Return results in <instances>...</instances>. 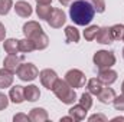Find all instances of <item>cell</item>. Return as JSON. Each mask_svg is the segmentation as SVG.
Instances as JSON below:
<instances>
[{"instance_id":"cell-20","label":"cell","mask_w":124,"mask_h":122,"mask_svg":"<svg viewBox=\"0 0 124 122\" xmlns=\"http://www.w3.org/2000/svg\"><path fill=\"white\" fill-rule=\"evenodd\" d=\"M40 98V91L36 85H28L25 88V99L29 102H36Z\"/></svg>"},{"instance_id":"cell-36","label":"cell","mask_w":124,"mask_h":122,"mask_svg":"<svg viewBox=\"0 0 124 122\" xmlns=\"http://www.w3.org/2000/svg\"><path fill=\"white\" fill-rule=\"evenodd\" d=\"M71 1L72 0H59V3H61L62 6H68V4H71Z\"/></svg>"},{"instance_id":"cell-31","label":"cell","mask_w":124,"mask_h":122,"mask_svg":"<svg viewBox=\"0 0 124 122\" xmlns=\"http://www.w3.org/2000/svg\"><path fill=\"white\" fill-rule=\"evenodd\" d=\"M9 101H10L9 96H6L3 92H0V111H3L9 106Z\"/></svg>"},{"instance_id":"cell-8","label":"cell","mask_w":124,"mask_h":122,"mask_svg":"<svg viewBox=\"0 0 124 122\" xmlns=\"http://www.w3.org/2000/svg\"><path fill=\"white\" fill-rule=\"evenodd\" d=\"M22 61H23V56H19V55H7L3 61V68L16 73L19 66L22 65Z\"/></svg>"},{"instance_id":"cell-25","label":"cell","mask_w":124,"mask_h":122,"mask_svg":"<svg viewBox=\"0 0 124 122\" xmlns=\"http://www.w3.org/2000/svg\"><path fill=\"white\" fill-rule=\"evenodd\" d=\"M111 34H113V39L114 40H123L124 37V25H114L110 27Z\"/></svg>"},{"instance_id":"cell-10","label":"cell","mask_w":124,"mask_h":122,"mask_svg":"<svg viewBox=\"0 0 124 122\" xmlns=\"http://www.w3.org/2000/svg\"><path fill=\"white\" fill-rule=\"evenodd\" d=\"M15 10H16V14H17V16L25 17V19L31 17L32 13H33L32 6L28 3V1H25V0H19V1H16V4H15Z\"/></svg>"},{"instance_id":"cell-7","label":"cell","mask_w":124,"mask_h":122,"mask_svg":"<svg viewBox=\"0 0 124 122\" xmlns=\"http://www.w3.org/2000/svg\"><path fill=\"white\" fill-rule=\"evenodd\" d=\"M39 79H40V83L43 85V88L52 91L55 82L59 79L58 78V73L54 70V69H43L39 72Z\"/></svg>"},{"instance_id":"cell-21","label":"cell","mask_w":124,"mask_h":122,"mask_svg":"<svg viewBox=\"0 0 124 122\" xmlns=\"http://www.w3.org/2000/svg\"><path fill=\"white\" fill-rule=\"evenodd\" d=\"M65 39L66 43H78L79 42V32L75 26H66L65 27Z\"/></svg>"},{"instance_id":"cell-30","label":"cell","mask_w":124,"mask_h":122,"mask_svg":"<svg viewBox=\"0 0 124 122\" xmlns=\"http://www.w3.org/2000/svg\"><path fill=\"white\" fill-rule=\"evenodd\" d=\"M113 105L117 111H124V93L118 95V96L116 95V98L113 101Z\"/></svg>"},{"instance_id":"cell-18","label":"cell","mask_w":124,"mask_h":122,"mask_svg":"<svg viewBox=\"0 0 124 122\" xmlns=\"http://www.w3.org/2000/svg\"><path fill=\"white\" fill-rule=\"evenodd\" d=\"M3 49L7 55H17L19 50V40L17 39H6L3 43Z\"/></svg>"},{"instance_id":"cell-17","label":"cell","mask_w":124,"mask_h":122,"mask_svg":"<svg viewBox=\"0 0 124 122\" xmlns=\"http://www.w3.org/2000/svg\"><path fill=\"white\" fill-rule=\"evenodd\" d=\"M29 118L32 122H46L49 119V115L43 108H33L29 112Z\"/></svg>"},{"instance_id":"cell-23","label":"cell","mask_w":124,"mask_h":122,"mask_svg":"<svg viewBox=\"0 0 124 122\" xmlns=\"http://www.w3.org/2000/svg\"><path fill=\"white\" fill-rule=\"evenodd\" d=\"M52 10H54V7H52L51 4H38V7H36V14H38V17H39L40 20H48V17H49V14L52 13Z\"/></svg>"},{"instance_id":"cell-32","label":"cell","mask_w":124,"mask_h":122,"mask_svg":"<svg viewBox=\"0 0 124 122\" xmlns=\"http://www.w3.org/2000/svg\"><path fill=\"white\" fill-rule=\"evenodd\" d=\"M88 121H102V122H107V116L105 115H102V114H95V115H91L90 118H88Z\"/></svg>"},{"instance_id":"cell-22","label":"cell","mask_w":124,"mask_h":122,"mask_svg":"<svg viewBox=\"0 0 124 122\" xmlns=\"http://www.w3.org/2000/svg\"><path fill=\"white\" fill-rule=\"evenodd\" d=\"M87 89H88V92L91 95H95L97 96L101 92V89H102V82L98 78H93V79H90L87 82Z\"/></svg>"},{"instance_id":"cell-40","label":"cell","mask_w":124,"mask_h":122,"mask_svg":"<svg viewBox=\"0 0 124 122\" xmlns=\"http://www.w3.org/2000/svg\"><path fill=\"white\" fill-rule=\"evenodd\" d=\"M123 42H124V37H123Z\"/></svg>"},{"instance_id":"cell-24","label":"cell","mask_w":124,"mask_h":122,"mask_svg":"<svg viewBox=\"0 0 124 122\" xmlns=\"http://www.w3.org/2000/svg\"><path fill=\"white\" fill-rule=\"evenodd\" d=\"M19 50H20L22 53H31L33 50H36V49H35V43L32 42V39L25 37V39L19 40Z\"/></svg>"},{"instance_id":"cell-29","label":"cell","mask_w":124,"mask_h":122,"mask_svg":"<svg viewBox=\"0 0 124 122\" xmlns=\"http://www.w3.org/2000/svg\"><path fill=\"white\" fill-rule=\"evenodd\" d=\"M94 6L97 13H104L105 12V0H88Z\"/></svg>"},{"instance_id":"cell-28","label":"cell","mask_w":124,"mask_h":122,"mask_svg":"<svg viewBox=\"0 0 124 122\" xmlns=\"http://www.w3.org/2000/svg\"><path fill=\"white\" fill-rule=\"evenodd\" d=\"M13 7V1L12 0H0V14L1 16H6L10 9Z\"/></svg>"},{"instance_id":"cell-2","label":"cell","mask_w":124,"mask_h":122,"mask_svg":"<svg viewBox=\"0 0 124 122\" xmlns=\"http://www.w3.org/2000/svg\"><path fill=\"white\" fill-rule=\"evenodd\" d=\"M52 92L65 105H74V102L77 101V92L65 79H58L52 88Z\"/></svg>"},{"instance_id":"cell-37","label":"cell","mask_w":124,"mask_h":122,"mask_svg":"<svg viewBox=\"0 0 124 122\" xmlns=\"http://www.w3.org/2000/svg\"><path fill=\"white\" fill-rule=\"evenodd\" d=\"M62 121H74V118L69 115V116H63V118H61V122Z\"/></svg>"},{"instance_id":"cell-13","label":"cell","mask_w":124,"mask_h":122,"mask_svg":"<svg viewBox=\"0 0 124 122\" xmlns=\"http://www.w3.org/2000/svg\"><path fill=\"white\" fill-rule=\"evenodd\" d=\"M32 42L35 43V49H36V50H43V49H46L48 45H49V37H48V34H46L45 32L42 30L32 37Z\"/></svg>"},{"instance_id":"cell-3","label":"cell","mask_w":124,"mask_h":122,"mask_svg":"<svg viewBox=\"0 0 124 122\" xmlns=\"http://www.w3.org/2000/svg\"><path fill=\"white\" fill-rule=\"evenodd\" d=\"M93 61L98 69H108L116 65V55L110 50H97L93 56Z\"/></svg>"},{"instance_id":"cell-26","label":"cell","mask_w":124,"mask_h":122,"mask_svg":"<svg viewBox=\"0 0 124 122\" xmlns=\"http://www.w3.org/2000/svg\"><path fill=\"white\" fill-rule=\"evenodd\" d=\"M79 105H82L85 109H91V106H93V95L88 91L84 92V93L81 95V98H79Z\"/></svg>"},{"instance_id":"cell-11","label":"cell","mask_w":124,"mask_h":122,"mask_svg":"<svg viewBox=\"0 0 124 122\" xmlns=\"http://www.w3.org/2000/svg\"><path fill=\"white\" fill-rule=\"evenodd\" d=\"M9 99L13 102V103H22L25 99V86H20V85H16L13 88H10L9 91Z\"/></svg>"},{"instance_id":"cell-34","label":"cell","mask_w":124,"mask_h":122,"mask_svg":"<svg viewBox=\"0 0 124 122\" xmlns=\"http://www.w3.org/2000/svg\"><path fill=\"white\" fill-rule=\"evenodd\" d=\"M4 37H6V27H4V25L0 22V42H3Z\"/></svg>"},{"instance_id":"cell-39","label":"cell","mask_w":124,"mask_h":122,"mask_svg":"<svg viewBox=\"0 0 124 122\" xmlns=\"http://www.w3.org/2000/svg\"><path fill=\"white\" fill-rule=\"evenodd\" d=\"M123 58H124V47H123Z\"/></svg>"},{"instance_id":"cell-9","label":"cell","mask_w":124,"mask_h":122,"mask_svg":"<svg viewBox=\"0 0 124 122\" xmlns=\"http://www.w3.org/2000/svg\"><path fill=\"white\" fill-rule=\"evenodd\" d=\"M98 79L102 82V85L108 86V85H111V83H114L117 81V72L113 70L111 68H108V69H100Z\"/></svg>"},{"instance_id":"cell-6","label":"cell","mask_w":124,"mask_h":122,"mask_svg":"<svg viewBox=\"0 0 124 122\" xmlns=\"http://www.w3.org/2000/svg\"><path fill=\"white\" fill-rule=\"evenodd\" d=\"M48 25L51 26V27H54V29H59L62 27L63 25H65V22H66V14H65V12L59 9V7H54V10H52V13L49 14V17H48Z\"/></svg>"},{"instance_id":"cell-33","label":"cell","mask_w":124,"mask_h":122,"mask_svg":"<svg viewBox=\"0 0 124 122\" xmlns=\"http://www.w3.org/2000/svg\"><path fill=\"white\" fill-rule=\"evenodd\" d=\"M13 121L15 122H19V121H31V118H29V115H25V114H17V115H15L13 116Z\"/></svg>"},{"instance_id":"cell-12","label":"cell","mask_w":124,"mask_h":122,"mask_svg":"<svg viewBox=\"0 0 124 122\" xmlns=\"http://www.w3.org/2000/svg\"><path fill=\"white\" fill-rule=\"evenodd\" d=\"M42 26L38 23V22H35V20H31V22H26L25 25H23V27H22V32H23V34H25V37H29L32 39L35 34H38L39 32H42Z\"/></svg>"},{"instance_id":"cell-16","label":"cell","mask_w":124,"mask_h":122,"mask_svg":"<svg viewBox=\"0 0 124 122\" xmlns=\"http://www.w3.org/2000/svg\"><path fill=\"white\" fill-rule=\"evenodd\" d=\"M97 98H98V101H100L101 103L108 105V103H113V101H114V98H116V92H114L113 88H104V86H102V89H101V92L97 95Z\"/></svg>"},{"instance_id":"cell-35","label":"cell","mask_w":124,"mask_h":122,"mask_svg":"<svg viewBox=\"0 0 124 122\" xmlns=\"http://www.w3.org/2000/svg\"><path fill=\"white\" fill-rule=\"evenodd\" d=\"M36 3L38 4H51L52 0H36Z\"/></svg>"},{"instance_id":"cell-14","label":"cell","mask_w":124,"mask_h":122,"mask_svg":"<svg viewBox=\"0 0 124 122\" xmlns=\"http://www.w3.org/2000/svg\"><path fill=\"white\" fill-rule=\"evenodd\" d=\"M95 40L101 45H110L113 43V34H111V30L110 27H100V30L95 36Z\"/></svg>"},{"instance_id":"cell-5","label":"cell","mask_w":124,"mask_h":122,"mask_svg":"<svg viewBox=\"0 0 124 122\" xmlns=\"http://www.w3.org/2000/svg\"><path fill=\"white\" fill-rule=\"evenodd\" d=\"M65 81L74 88V89H78V88H82L87 82V78H85V73L79 69H71L65 73Z\"/></svg>"},{"instance_id":"cell-38","label":"cell","mask_w":124,"mask_h":122,"mask_svg":"<svg viewBox=\"0 0 124 122\" xmlns=\"http://www.w3.org/2000/svg\"><path fill=\"white\" fill-rule=\"evenodd\" d=\"M121 92L124 93V81H123V83H121Z\"/></svg>"},{"instance_id":"cell-19","label":"cell","mask_w":124,"mask_h":122,"mask_svg":"<svg viewBox=\"0 0 124 122\" xmlns=\"http://www.w3.org/2000/svg\"><path fill=\"white\" fill-rule=\"evenodd\" d=\"M87 112H88V109H85L82 105H74L71 109H69V115L74 118V121H82V119H85V116H87Z\"/></svg>"},{"instance_id":"cell-15","label":"cell","mask_w":124,"mask_h":122,"mask_svg":"<svg viewBox=\"0 0 124 122\" xmlns=\"http://www.w3.org/2000/svg\"><path fill=\"white\" fill-rule=\"evenodd\" d=\"M13 75H15L13 72L7 70V69H4V68L0 69V89H6V88H10V86H12L13 79H15Z\"/></svg>"},{"instance_id":"cell-27","label":"cell","mask_w":124,"mask_h":122,"mask_svg":"<svg viewBox=\"0 0 124 122\" xmlns=\"http://www.w3.org/2000/svg\"><path fill=\"white\" fill-rule=\"evenodd\" d=\"M98 30H100V27L97 26V25H94V26H88L85 30H84V39L85 40H88V42H91V40H94L95 39V36H97V33H98Z\"/></svg>"},{"instance_id":"cell-4","label":"cell","mask_w":124,"mask_h":122,"mask_svg":"<svg viewBox=\"0 0 124 122\" xmlns=\"http://www.w3.org/2000/svg\"><path fill=\"white\" fill-rule=\"evenodd\" d=\"M16 75H17V78H19L20 81H23V82H32V81H35V79L39 76V69L36 68V65H33L31 62L22 63V65L19 66Z\"/></svg>"},{"instance_id":"cell-1","label":"cell","mask_w":124,"mask_h":122,"mask_svg":"<svg viewBox=\"0 0 124 122\" xmlns=\"http://www.w3.org/2000/svg\"><path fill=\"white\" fill-rule=\"evenodd\" d=\"M95 9L88 0H75L69 6L71 20L77 26H88L94 19Z\"/></svg>"}]
</instances>
